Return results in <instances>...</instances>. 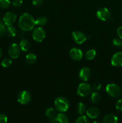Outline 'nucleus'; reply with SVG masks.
<instances>
[{
  "instance_id": "4c0bfd02",
  "label": "nucleus",
  "mask_w": 122,
  "mask_h": 123,
  "mask_svg": "<svg viewBox=\"0 0 122 123\" xmlns=\"http://www.w3.org/2000/svg\"><path fill=\"white\" fill-rule=\"evenodd\" d=\"M92 123H100V122H99V121H93Z\"/></svg>"
},
{
  "instance_id": "c9c22d12",
  "label": "nucleus",
  "mask_w": 122,
  "mask_h": 123,
  "mask_svg": "<svg viewBox=\"0 0 122 123\" xmlns=\"http://www.w3.org/2000/svg\"><path fill=\"white\" fill-rule=\"evenodd\" d=\"M50 122L51 123H56V117L51 118H50Z\"/></svg>"
},
{
  "instance_id": "393cba45",
  "label": "nucleus",
  "mask_w": 122,
  "mask_h": 123,
  "mask_svg": "<svg viewBox=\"0 0 122 123\" xmlns=\"http://www.w3.org/2000/svg\"><path fill=\"white\" fill-rule=\"evenodd\" d=\"M74 123H89V120L88 117L82 115L77 118Z\"/></svg>"
},
{
  "instance_id": "c85d7f7f",
  "label": "nucleus",
  "mask_w": 122,
  "mask_h": 123,
  "mask_svg": "<svg viewBox=\"0 0 122 123\" xmlns=\"http://www.w3.org/2000/svg\"><path fill=\"white\" fill-rule=\"evenodd\" d=\"M6 29L7 28L6 27L5 25L1 23L0 24V37L3 36L6 33Z\"/></svg>"
},
{
  "instance_id": "5701e85b",
  "label": "nucleus",
  "mask_w": 122,
  "mask_h": 123,
  "mask_svg": "<svg viewBox=\"0 0 122 123\" xmlns=\"http://www.w3.org/2000/svg\"><path fill=\"white\" fill-rule=\"evenodd\" d=\"M47 23V19L44 16L38 17L37 19H35V24L36 25H38V26H45Z\"/></svg>"
},
{
  "instance_id": "a878e982",
  "label": "nucleus",
  "mask_w": 122,
  "mask_h": 123,
  "mask_svg": "<svg viewBox=\"0 0 122 123\" xmlns=\"http://www.w3.org/2000/svg\"><path fill=\"white\" fill-rule=\"evenodd\" d=\"M1 64L4 68H8V67H10L11 65L12 64V61L11 59L6 58L2 60Z\"/></svg>"
},
{
  "instance_id": "6e6552de",
  "label": "nucleus",
  "mask_w": 122,
  "mask_h": 123,
  "mask_svg": "<svg viewBox=\"0 0 122 123\" xmlns=\"http://www.w3.org/2000/svg\"><path fill=\"white\" fill-rule=\"evenodd\" d=\"M21 53L20 46L16 43H13L9 46L8 49V55L13 59H16L19 57Z\"/></svg>"
},
{
  "instance_id": "423d86ee",
  "label": "nucleus",
  "mask_w": 122,
  "mask_h": 123,
  "mask_svg": "<svg viewBox=\"0 0 122 123\" xmlns=\"http://www.w3.org/2000/svg\"><path fill=\"white\" fill-rule=\"evenodd\" d=\"M45 37V32L41 27L35 28L32 31V38L35 42L40 43L44 40Z\"/></svg>"
},
{
  "instance_id": "f704fd0d",
  "label": "nucleus",
  "mask_w": 122,
  "mask_h": 123,
  "mask_svg": "<svg viewBox=\"0 0 122 123\" xmlns=\"http://www.w3.org/2000/svg\"><path fill=\"white\" fill-rule=\"evenodd\" d=\"M117 35L120 39H122V26H120L117 30Z\"/></svg>"
},
{
  "instance_id": "2f4dec72",
  "label": "nucleus",
  "mask_w": 122,
  "mask_h": 123,
  "mask_svg": "<svg viewBox=\"0 0 122 123\" xmlns=\"http://www.w3.org/2000/svg\"><path fill=\"white\" fill-rule=\"evenodd\" d=\"M7 117L4 114H0V123H7Z\"/></svg>"
},
{
  "instance_id": "aec40b11",
  "label": "nucleus",
  "mask_w": 122,
  "mask_h": 123,
  "mask_svg": "<svg viewBox=\"0 0 122 123\" xmlns=\"http://www.w3.org/2000/svg\"><path fill=\"white\" fill-rule=\"evenodd\" d=\"M76 110L80 115H83L85 112H86V106L83 102H79L76 106Z\"/></svg>"
},
{
  "instance_id": "412c9836",
  "label": "nucleus",
  "mask_w": 122,
  "mask_h": 123,
  "mask_svg": "<svg viewBox=\"0 0 122 123\" xmlns=\"http://www.w3.org/2000/svg\"><path fill=\"white\" fill-rule=\"evenodd\" d=\"M6 33L9 37H14L17 34V30L13 25L8 26L6 29Z\"/></svg>"
},
{
  "instance_id": "a211bd4d",
  "label": "nucleus",
  "mask_w": 122,
  "mask_h": 123,
  "mask_svg": "<svg viewBox=\"0 0 122 123\" xmlns=\"http://www.w3.org/2000/svg\"><path fill=\"white\" fill-rule=\"evenodd\" d=\"M101 100V97L100 94L96 91H94L92 93L90 96V101L93 104H98L100 102Z\"/></svg>"
},
{
  "instance_id": "7ed1b4c3",
  "label": "nucleus",
  "mask_w": 122,
  "mask_h": 123,
  "mask_svg": "<svg viewBox=\"0 0 122 123\" xmlns=\"http://www.w3.org/2000/svg\"><path fill=\"white\" fill-rule=\"evenodd\" d=\"M106 91L108 94L113 98H117L122 95V91L118 85L115 84H109L106 86Z\"/></svg>"
},
{
  "instance_id": "6ab92c4d",
  "label": "nucleus",
  "mask_w": 122,
  "mask_h": 123,
  "mask_svg": "<svg viewBox=\"0 0 122 123\" xmlns=\"http://www.w3.org/2000/svg\"><path fill=\"white\" fill-rule=\"evenodd\" d=\"M37 60V56L33 53H29L26 55V61L30 64H33Z\"/></svg>"
},
{
  "instance_id": "c756f323",
  "label": "nucleus",
  "mask_w": 122,
  "mask_h": 123,
  "mask_svg": "<svg viewBox=\"0 0 122 123\" xmlns=\"http://www.w3.org/2000/svg\"><path fill=\"white\" fill-rule=\"evenodd\" d=\"M116 108L119 111L122 112V98H120L116 102Z\"/></svg>"
},
{
  "instance_id": "20e7f679",
  "label": "nucleus",
  "mask_w": 122,
  "mask_h": 123,
  "mask_svg": "<svg viewBox=\"0 0 122 123\" xmlns=\"http://www.w3.org/2000/svg\"><path fill=\"white\" fill-rule=\"evenodd\" d=\"M92 87L86 82L81 83L77 88V94L80 97H84L90 95L92 91Z\"/></svg>"
},
{
  "instance_id": "f03ea898",
  "label": "nucleus",
  "mask_w": 122,
  "mask_h": 123,
  "mask_svg": "<svg viewBox=\"0 0 122 123\" xmlns=\"http://www.w3.org/2000/svg\"><path fill=\"white\" fill-rule=\"evenodd\" d=\"M55 109L57 111L60 112L61 113L67 112L69 108V102L67 98L64 97H58L55 99Z\"/></svg>"
},
{
  "instance_id": "4468645a",
  "label": "nucleus",
  "mask_w": 122,
  "mask_h": 123,
  "mask_svg": "<svg viewBox=\"0 0 122 123\" xmlns=\"http://www.w3.org/2000/svg\"><path fill=\"white\" fill-rule=\"evenodd\" d=\"M86 114L89 118L91 119H95L99 117L100 111L98 108L92 106L86 110Z\"/></svg>"
},
{
  "instance_id": "9d476101",
  "label": "nucleus",
  "mask_w": 122,
  "mask_h": 123,
  "mask_svg": "<svg viewBox=\"0 0 122 123\" xmlns=\"http://www.w3.org/2000/svg\"><path fill=\"white\" fill-rule=\"evenodd\" d=\"M72 37L75 43L78 44H83L87 39L86 35L80 31H73L72 33Z\"/></svg>"
},
{
  "instance_id": "7c9ffc66",
  "label": "nucleus",
  "mask_w": 122,
  "mask_h": 123,
  "mask_svg": "<svg viewBox=\"0 0 122 123\" xmlns=\"http://www.w3.org/2000/svg\"><path fill=\"white\" fill-rule=\"evenodd\" d=\"M11 4L13 6H14L16 7H20L22 5L23 1L22 0H13L12 1Z\"/></svg>"
},
{
  "instance_id": "dca6fc26",
  "label": "nucleus",
  "mask_w": 122,
  "mask_h": 123,
  "mask_svg": "<svg viewBox=\"0 0 122 123\" xmlns=\"http://www.w3.org/2000/svg\"><path fill=\"white\" fill-rule=\"evenodd\" d=\"M56 123H69V119L65 114L60 113L56 117Z\"/></svg>"
},
{
  "instance_id": "473e14b6",
  "label": "nucleus",
  "mask_w": 122,
  "mask_h": 123,
  "mask_svg": "<svg viewBox=\"0 0 122 123\" xmlns=\"http://www.w3.org/2000/svg\"><path fill=\"white\" fill-rule=\"evenodd\" d=\"M101 86L102 85L100 83H94L92 86V90H94V91H98L101 88Z\"/></svg>"
},
{
  "instance_id": "1a4fd4ad",
  "label": "nucleus",
  "mask_w": 122,
  "mask_h": 123,
  "mask_svg": "<svg viewBox=\"0 0 122 123\" xmlns=\"http://www.w3.org/2000/svg\"><path fill=\"white\" fill-rule=\"evenodd\" d=\"M17 20V15L13 12H8L4 15L2 20L6 25H13Z\"/></svg>"
},
{
  "instance_id": "4be33fe9",
  "label": "nucleus",
  "mask_w": 122,
  "mask_h": 123,
  "mask_svg": "<svg viewBox=\"0 0 122 123\" xmlns=\"http://www.w3.org/2000/svg\"><path fill=\"white\" fill-rule=\"evenodd\" d=\"M45 115L49 118H55L57 116V110L56 109H54L53 108H49L45 110Z\"/></svg>"
},
{
  "instance_id": "39448f33",
  "label": "nucleus",
  "mask_w": 122,
  "mask_h": 123,
  "mask_svg": "<svg viewBox=\"0 0 122 123\" xmlns=\"http://www.w3.org/2000/svg\"><path fill=\"white\" fill-rule=\"evenodd\" d=\"M31 98H32V96H31V93L26 90H23L18 94L17 102L23 105L28 104L31 102Z\"/></svg>"
},
{
  "instance_id": "e433bc0d",
  "label": "nucleus",
  "mask_w": 122,
  "mask_h": 123,
  "mask_svg": "<svg viewBox=\"0 0 122 123\" xmlns=\"http://www.w3.org/2000/svg\"><path fill=\"white\" fill-rule=\"evenodd\" d=\"M2 56V49L0 48V59L1 58Z\"/></svg>"
},
{
  "instance_id": "b1692460",
  "label": "nucleus",
  "mask_w": 122,
  "mask_h": 123,
  "mask_svg": "<svg viewBox=\"0 0 122 123\" xmlns=\"http://www.w3.org/2000/svg\"><path fill=\"white\" fill-rule=\"evenodd\" d=\"M96 52L94 49H91L87 50L85 54V57L87 60H92L95 58Z\"/></svg>"
},
{
  "instance_id": "f3484780",
  "label": "nucleus",
  "mask_w": 122,
  "mask_h": 123,
  "mask_svg": "<svg viewBox=\"0 0 122 123\" xmlns=\"http://www.w3.org/2000/svg\"><path fill=\"white\" fill-rule=\"evenodd\" d=\"M19 46H20L21 50L23 52H26L29 49L30 43L27 40L22 39L19 43Z\"/></svg>"
},
{
  "instance_id": "72a5a7b5",
  "label": "nucleus",
  "mask_w": 122,
  "mask_h": 123,
  "mask_svg": "<svg viewBox=\"0 0 122 123\" xmlns=\"http://www.w3.org/2000/svg\"><path fill=\"white\" fill-rule=\"evenodd\" d=\"M43 0H33L32 4L35 7H39L43 4Z\"/></svg>"
},
{
  "instance_id": "cd10ccee",
  "label": "nucleus",
  "mask_w": 122,
  "mask_h": 123,
  "mask_svg": "<svg viewBox=\"0 0 122 123\" xmlns=\"http://www.w3.org/2000/svg\"><path fill=\"white\" fill-rule=\"evenodd\" d=\"M112 44L116 48H120L122 46V40L120 38H114L112 40Z\"/></svg>"
},
{
  "instance_id": "2eb2a0df",
  "label": "nucleus",
  "mask_w": 122,
  "mask_h": 123,
  "mask_svg": "<svg viewBox=\"0 0 122 123\" xmlns=\"http://www.w3.org/2000/svg\"><path fill=\"white\" fill-rule=\"evenodd\" d=\"M118 117L113 114H109L105 115L102 120L103 123H117Z\"/></svg>"
},
{
  "instance_id": "9b49d317",
  "label": "nucleus",
  "mask_w": 122,
  "mask_h": 123,
  "mask_svg": "<svg viewBox=\"0 0 122 123\" xmlns=\"http://www.w3.org/2000/svg\"><path fill=\"white\" fill-rule=\"evenodd\" d=\"M69 56L73 60L80 61L83 57V53L79 48H73L69 51Z\"/></svg>"
},
{
  "instance_id": "bb28decb",
  "label": "nucleus",
  "mask_w": 122,
  "mask_h": 123,
  "mask_svg": "<svg viewBox=\"0 0 122 123\" xmlns=\"http://www.w3.org/2000/svg\"><path fill=\"white\" fill-rule=\"evenodd\" d=\"M11 1L10 0H0V7L1 8L6 9L10 7V6Z\"/></svg>"
},
{
  "instance_id": "f8f14e48",
  "label": "nucleus",
  "mask_w": 122,
  "mask_h": 123,
  "mask_svg": "<svg viewBox=\"0 0 122 123\" xmlns=\"http://www.w3.org/2000/svg\"><path fill=\"white\" fill-rule=\"evenodd\" d=\"M112 66L116 67H122V52H118L113 55L111 60Z\"/></svg>"
},
{
  "instance_id": "0eeeda50",
  "label": "nucleus",
  "mask_w": 122,
  "mask_h": 123,
  "mask_svg": "<svg viewBox=\"0 0 122 123\" xmlns=\"http://www.w3.org/2000/svg\"><path fill=\"white\" fill-rule=\"evenodd\" d=\"M96 16L102 21H107L111 18V13L110 10L106 7H102L97 11Z\"/></svg>"
},
{
  "instance_id": "ddd939ff",
  "label": "nucleus",
  "mask_w": 122,
  "mask_h": 123,
  "mask_svg": "<svg viewBox=\"0 0 122 123\" xmlns=\"http://www.w3.org/2000/svg\"><path fill=\"white\" fill-rule=\"evenodd\" d=\"M78 76L80 80H81L82 81H87L91 76L90 70V68L89 67H83L80 70Z\"/></svg>"
},
{
  "instance_id": "f257e3e1",
  "label": "nucleus",
  "mask_w": 122,
  "mask_h": 123,
  "mask_svg": "<svg viewBox=\"0 0 122 123\" xmlns=\"http://www.w3.org/2000/svg\"><path fill=\"white\" fill-rule=\"evenodd\" d=\"M35 25V19L29 13H23L19 18V26L23 31H31Z\"/></svg>"
}]
</instances>
